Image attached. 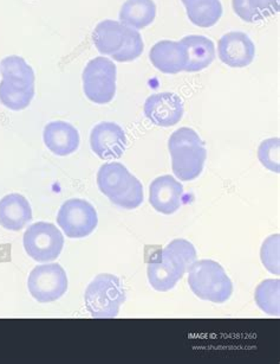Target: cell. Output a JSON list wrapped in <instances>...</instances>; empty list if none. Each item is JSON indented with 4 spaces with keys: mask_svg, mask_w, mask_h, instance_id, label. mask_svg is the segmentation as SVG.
Masks as SVG:
<instances>
[{
    "mask_svg": "<svg viewBox=\"0 0 280 364\" xmlns=\"http://www.w3.org/2000/svg\"><path fill=\"white\" fill-rule=\"evenodd\" d=\"M28 287L38 303H52L67 293V273L60 264L37 266L28 275Z\"/></svg>",
    "mask_w": 280,
    "mask_h": 364,
    "instance_id": "9c48e42d",
    "label": "cell"
},
{
    "mask_svg": "<svg viewBox=\"0 0 280 364\" xmlns=\"http://www.w3.org/2000/svg\"><path fill=\"white\" fill-rule=\"evenodd\" d=\"M181 1H182V4L184 5V8H188V6H191V5L201 3V1H203V0H181Z\"/></svg>",
    "mask_w": 280,
    "mask_h": 364,
    "instance_id": "83f0119b",
    "label": "cell"
},
{
    "mask_svg": "<svg viewBox=\"0 0 280 364\" xmlns=\"http://www.w3.org/2000/svg\"><path fill=\"white\" fill-rule=\"evenodd\" d=\"M133 175L121 163H106L97 173V186L109 200L121 196L130 186Z\"/></svg>",
    "mask_w": 280,
    "mask_h": 364,
    "instance_id": "e0dca14e",
    "label": "cell"
},
{
    "mask_svg": "<svg viewBox=\"0 0 280 364\" xmlns=\"http://www.w3.org/2000/svg\"><path fill=\"white\" fill-rule=\"evenodd\" d=\"M32 220L31 205L19 193H10L0 200V225L19 232Z\"/></svg>",
    "mask_w": 280,
    "mask_h": 364,
    "instance_id": "2e32d148",
    "label": "cell"
},
{
    "mask_svg": "<svg viewBox=\"0 0 280 364\" xmlns=\"http://www.w3.org/2000/svg\"><path fill=\"white\" fill-rule=\"evenodd\" d=\"M184 200V186L173 176L157 177L149 186V202L157 213L172 215L180 209Z\"/></svg>",
    "mask_w": 280,
    "mask_h": 364,
    "instance_id": "4fadbf2b",
    "label": "cell"
},
{
    "mask_svg": "<svg viewBox=\"0 0 280 364\" xmlns=\"http://www.w3.org/2000/svg\"><path fill=\"white\" fill-rule=\"evenodd\" d=\"M188 285L202 300L226 303L233 293V284L221 264L214 260L195 261L188 271Z\"/></svg>",
    "mask_w": 280,
    "mask_h": 364,
    "instance_id": "277c9868",
    "label": "cell"
},
{
    "mask_svg": "<svg viewBox=\"0 0 280 364\" xmlns=\"http://www.w3.org/2000/svg\"><path fill=\"white\" fill-rule=\"evenodd\" d=\"M145 114L154 125L172 127L184 117V104L174 93L154 94L145 102Z\"/></svg>",
    "mask_w": 280,
    "mask_h": 364,
    "instance_id": "7c38bea8",
    "label": "cell"
},
{
    "mask_svg": "<svg viewBox=\"0 0 280 364\" xmlns=\"http://www.w3.org/2000/svg\"><path fill=\"white\" fill-rule=\"evenodd\" d=\"M84 301L92 318H115L120 312L121 305L125 301V291L116 275L102 273L89 284Z\"/></svg>",
    "mask_w": 280,
    "mask_h": 364,
    "instance_id": "5b68a950",
    "label": "cell"
},
{
    "mask_svg": "<svg viewBox=\"0 0 280 364\" xmlns=\"http://www.w3.org/2000/svg\"><path fill=\"white\" fill-rule=\"evenodd\" d=\"M188 19L198 28H212L223 16V5L220 0H203L198 4L186 8Z\"/></svg>",
    "mask_w": 280,
    "mask_h": 364,
    "instance_id": "7402d4cb",
    "label": "cell"
},
{
    "mask_svg": "<svg viewBox=\"0 0 280 364\" xmlns=\"http://www.w3.org/2000/svg\"><path fill=\"white\" fill-rule=\"evenodd\" d=\"M90 146L103 161L118 159L127 147V136L123 129L115 122H99L90 133Z\"/></svg>",
    "mask_w": 280,
    "mask_h": 364,
    "instance_id": "30bf717a",
    "label": "cell"
},
{
    "mask_svg": "<svg viewBox=\"0 0 280 364\" xmlns=\"http://www.w3.org/2000/svg\"><path fill=\"white\" fill-rule=\"evenodd\" d=\"M262 262L272 274H279V235L269 236L262 243L260 250Z\"/></svg>",
    "mask_w": 280,
    "mask_h": 364,
    "instance_id": "d4e9b609",
    "label": "cell"
},
{
    "mask_svg": "<svg viewBox=\"0 0 280 364\" xmlns=\"http://www.w3.org/2000/svg\"><path fill=\"white\" fill-rule=\"evenodd\" d=\"M180 42L187 50V65L184 72H201L212 65L215 58V47L207 37L191 35L184 37Z\"/></svg>",
    "mask_w": 280,
    "mask_h": 364,
    "instance_id": "d6986e66",
    "label": "cell"
},
{
    "mask_svg": "<svg viewBox=\"0 0 280 364\" xmlns=\"http://www.w3.org/2000/svg\"><path fill=\"white\" fill-rule=\"evenodd\" d=\"M279 138H272L262 141L258 150L262 166L276 173H279Z\"/></svg>",
    "mask_w": 280,
    "mask_h": 364,
    "instance_id": "484cf974",
    "label": "cell"
},
{
    "mask_svg": "<svg viewBox=\"0 0 280 364\" xmlns=\"http://www.w3.org/2000/svg\"><path fill=\"white\" fill-rule=\"evenodd\" d=\"M110 200L117 207L123 208L128 210L136 209L143 202V186H142L141 182L133 176L130 186L128 188L127 191L122 193L121 196Z\"/></svg>",
    "mask_w": 280,
    "mask_h": 364,
    "instance_id": "4316f807",
    "label": "cell"
},
{
    "mask_svg": "<svg viewBox=\"0 0 280 364\" xmlns=\"http://www.w3.org/2000/svg\"><path fill=\"white\" fill-rule=\"evenodd\" d=\"M279 279H269L255 289V303L260 310L269 316H279Z\"/></svg>",
    "mask_w": 280,
    "mask_h": 364,
    "instance_id": "603a6c76",
    "label": "cell"
},
{
    "mask_svg": "<svg viewBox=\"0 0 280 364\" xmlns=\"http://www.w3.org/2000/svg\"><path fill=\"white\" fill-rule=\"evenodd\" d=\"M116 65L109 58H92L83 70V90L85 97L94 104L106 105L116 94Z\"/></svg>",
    "mask_w": 280,
    "mask_h": 364,
    "instance_id": "8992f818",
    "label": "cell"
},
{
    "mask_svg": "<svg viewBox=\"0 0 280 364\" xmlns=\"http://www.w3.org/2000/svg\"><path fill=\"white\" fill-rule=\"evenodd\" d=\"M43 139L46 147L60 157L74 154L81 143L77 129L69 122L62 120L49 122L44 129Z\"/></svg>",
    "mask_w": 280,
    "mask_h": 364,
    "instance_id": "9a60e30c",
    "label": "cell"
},
{
    "mask_svg": "<svg viewBox=\"0 0 280 364\" xmlns=\"http://www.w3.org/2000/svg\"><path fill=\"white\" fill-rule=\"evenodd\" d=\"M145 49V43L142 40L141 33L138 30L128 28L127 40L123 47L116 54H113L111 58L116 62H131L141 56Z\"/></svg>",
    "mask_w": 280,
    "mask_h": 364,
    "instance_id": "cb8c5ba5",
    "label": "cell"
},
{
    "mask_svg": "<svg viewBox=\"0 0 280 364\" xmlns=\"http://www.w3.org/2000/svg\"><path fill=\"white\" fill-rule=\"evenodd\" d=\"M196 261V250L189 241L177 239L148 262L149 284L159 292L174 289Z\"/></svg>",
    "mask_w": 280,
    "mask_h": 364,
    "instance_id": "6da1fadb",
    "label": "cell"
},
{
    "mask_svg": "<svg viewBox=\"0 0 280 364\" xmlns=\"http://www.w3.org/2000/svg\"><path fill=\"white\" fill-rule=\"evenodd\" d=\"M127 33L128 26L117 21L106 19L97 24L92 33V40L101 54L113 56L123 47Z\"/></svg>",
    "mask_w": 280,
    "mask_h": 364,
    "instance_id": "ac0fdd59",
    "label": "cell"
},
{
    "mask_svg": "<svg viewBox=\"0 0 280 364\" xmlns=\"http://www.w3.org/2000/svg\"><path fill=\"white\" fill-rule=\"evenodd\" d=\"M156 17V5L152 0H127L120 11V22L135 30L150 26Z\"/></svg>",
    "mask_w": 280,
    "mask_h": 364,
    "instance_id": "ffe728a7",
    "label": "cell"
},
{
    "mask_svg": "<svg viewBox=\"0 0 280 364\" xmlns=\"http://www.w3.org/2000/svg\"><path fill=\"white\" fill-rule=\"evenodd\" d=\"M149 60L163 74H179L187 65V50L175 41H161L149 51Z\"/></svg>",
    "mask_w": 280,
    "mask_h": 364,
    "instance_id": "5bb4252c",
    "label": "cell"
},
{
    "mask_svg": "<svg viewBox=\"0 0 280 364\" xmlns=\"http://www.w3.org/2000/svg\"><path fill=\"white\" fill-rule=\"evenodd\" d=\"M220 61L230 68H245L255 56V46L246 33L233 31L223 35L218 43Z\"/></svg>",
    "mask_w": 280,
    "mask_h": 364,
    "instance_id": "8fae6325",
    "label": "cell"
},
{
    "mask_svg": "<svg viewBox=\"0 0 280 364\" xmlns=\"http://www.w3.org/2000/svg\"><path fill=\"white\" fill-rule=\"evenodd\" d=\"M25 252L37 262H50L60 257L64 247V237L56 225L47 222H37L25 232Z\"/></svg>",
    "mask_w": 280,
    "mask_h": 364,
    "instance_id": "52a82bcc",
    "label": "cell"
},
{
    "mask_svg": "<svg viewBox=\"0 0 280 364\" xmlns=\"http://www.w3.org/2000/svg\"><path fill=\"white\" fill-rule=\"evenodd\" d=\"M0 102L12 111H23L35 97L33 69L21 56H9L0 63Z\"/></svg>",
    "mask_w": 280,
    "mask_h": 364,
    "instance_id": "7a4b0ae2",
    "label": "cell"
},
{
    "mask_svg": "<svg viewBox=\"0 0 280 364\" xmlns=\"http://www.w3.org/2000/svg\"><path fill=\"white\" fill-rule=\"evenodd\" d=\"M174 175L182 182H189L201 175L207 150L194 129L182 127L175 131L168 140Z\"/></svg>",
    "mask_w": 280,
    "mask_h": 364,
    "instance_id": "3957f363",
    "label": "cell"
},
{
    "mask_svg": "<svg viewBox=\"0 0 280 364\" xmlns=\"http://www.w3.org/2000/svg\"><path fill=\"white\" fill-rule=\"evenodd\" d=\"M57 223L67 237L83 239L95 230L99 225V216L88 200L72 198L60 207Z\"/></svg>",
    "mask_w": 280,
    "mask_h": 364,
    "instance_id": "ba28073f",
    "label": "cell"
},
{
    "mask_svg": "<svg viewBox=\"0 0 280 364\" xmlns=\"http://www.w3.org/2000/svg\"><path fill=\"white\" fill-rule=\"evenodd\" d=\"M235 15L246 23L269 18L279 12V0H232Z\"/></svg>",
    "mask_w": 280,
    "mask_h": 364,
    "instance_id": "44dd1931",
    "label": "cell"
}]
</instances>
